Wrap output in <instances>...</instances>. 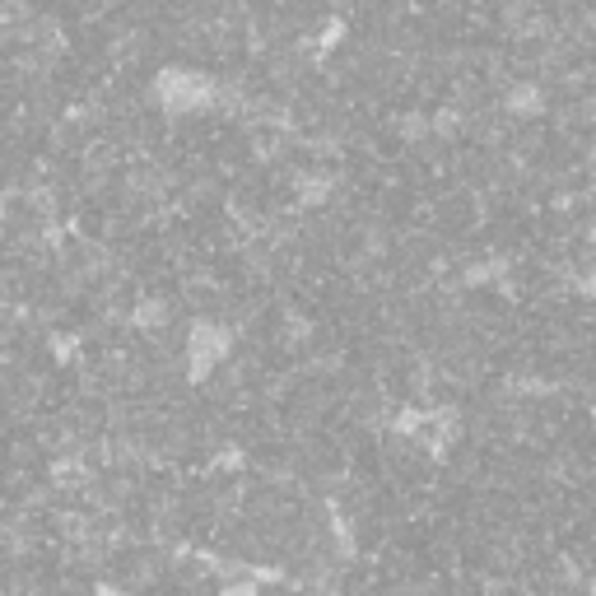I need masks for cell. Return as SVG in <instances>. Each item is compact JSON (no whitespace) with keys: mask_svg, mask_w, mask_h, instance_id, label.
<instances>
[{"mask_svg":"<svg viewBox=\"0 0 596 596\" xmlns=\"http://www.w3.org/2000/svg\"><path fill=\"white\" fill-rule=\"evenodd\" d=\"M233 350V331L224 322H215V317H196V322L187 326V345H182V373H187V382H210L224 368V359H229Z\"/></svg>","mask_w":596,"mask_h":596,"instance_id":"obj_2","label":"cell"},{"mask_svg":"<svg viewBox=\"0 0 596 596\" xmlns=\"http://www.w3.org/2000/svg\"><path fill=\"white\" fill-rule=\"evenodd\" d=\"M592 596H596V578H592Z\"/></svg>","mask_w":596,"mask_h":596,"instance_id":"obj_6","label":"cell"},{"mask_svg":"<svg viewBox=\"0 0 596 596\" xmlns=\"http://www.w3.org/2000/svg\"><path fill=\"white\" fill-rule=\"evenodd\" d=\"M163 322H168V303H159V298H154V303H140V317H136L140 331H159Z\"/></svg>","mask_w":596,"mask_h":596,"instance_id":"obj_4","label":"cell"},{"mask_svg":"<svg viewBox=\"0 0 596 596\" xmlns=\"http://www.w3.org/2000/svg\"><path fill=\"white\" fill-rule=\"evenodd\" d=\"M149 98L163 117H196V112H210L224 103V89H219L205 70L196 66H163L149 84Z\"/></svg>","mask_w":596,"mask_h":596,"instance_id":"obj_1","label":"cell"},{"mask_svg":"<svg viewBox=\"0 0 596 596\" xmlns=\"http://www.w3.org/2000/svg\"><path fill=\"white\" fill-rule=\"evenodd\" d=\"M219 596H261V583H252V578H233V583L219 587Z\"/></svg>","mask_w":596,"mask_h":596,"instance_id":"obj_5","label":"cell"},{"mask_svg":"<svg viewBox=\"0 0 596 596\" xmlns=\"http://www.w3.org/2000/svg\"><path fill=\"white\" fill-rule=\"evenodd\" d=\"M503 112H508V117H517V122H531V117H541V112H545L541 84H513V89L503 94Z\"/></svg>","mask_w":596,"mask_h":596,"instance_id":"obj_3","label":"cell"}]
</instances>
